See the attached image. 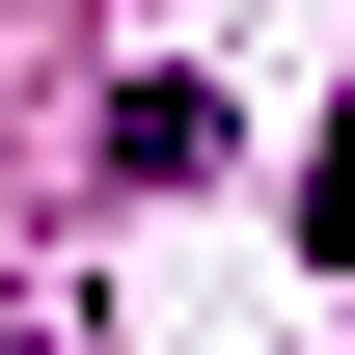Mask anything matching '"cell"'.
Here are the masks:
<instances>
[{
	"instance_id": "6da1fadb",
	"label": "cell",
	"mask_w": 355,
	"mask_h": 355,
	"mask_svg": "<svg viewBox=\"0 0 355 355\" xmlns=\"http://www.w3.org/2000/svg\"><path fill=\"white\" fill-rule=\"evenodd\" d=\"M0 355H55V328H0Z\"/></svg>"
}]
</instances>
